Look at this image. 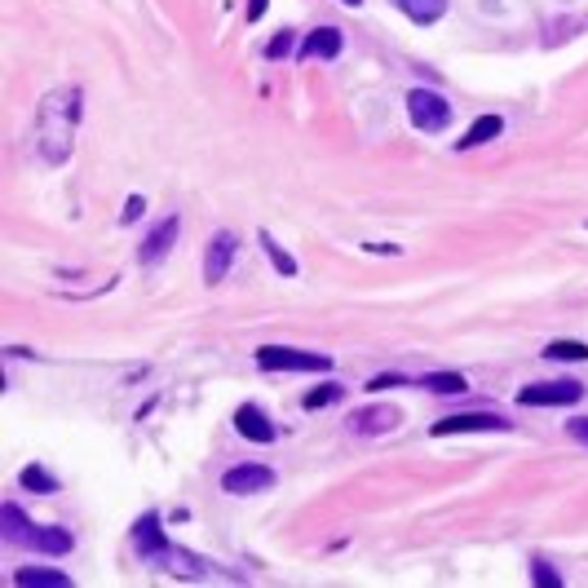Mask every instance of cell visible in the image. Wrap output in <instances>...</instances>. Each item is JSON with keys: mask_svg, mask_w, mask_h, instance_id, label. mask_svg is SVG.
Wrapping results in <instances>:
<instances>
[{"mask_svg": "<svg viewBox=\"0 0 588 588\" xmlns=\"http://www.w3.org/2000/svg\"><path fill=\"white\" fill-rule=\"evenodd\" d=\"M412 22H438L443 18V9H447V0H394Z\"/></svg>", "mask_w": 588, "mask_h": 588, "instance_id": "18", "label": "cell"}, {"mask_svg": "<svg viewBox=\"0 0 588 588\" xmlns=\"http://www.w3.org/2000/svg\"><path fill=\"white\" fill-rule=\"evenodd\" d=\"M18 482H22L27 491H49V495L58 491V478H49V473L40 470V465H27V470L18 473Z\"/></svg>", "mask_w": 588, "mask_h": 588, "instance_id": "22", "label": "cell"}, {"mask_svg": "<svg viewBox=\"0 0 588 588\" xmlns=\"http://www.w3.org/2000/svg\"><path fill=\"white\" fill-rule=\"evenodd\" d=\"M80 119V89H58L45 98L40 107V128H36V146L49 164H62L71 155V133Z\"/></svg>", "mask_w": 588, "mask_h": 588, "instance_id": "1", "label": "cell"}, {"mask_svg": "<svg viewBox=\"0 0 588 588\" xmlns=\"http://www.w3.org/2000/svg\"><path fill=\"white\" fill-rule=\"evenodd\" d=\"M531 576H535V584H544V588L562 584V580H558V571H549V562H535V567H531Z\"/></svg>", "mask_w": 588, "mask_h": 588, "instance_id": "25", "label": "cell"}, {"mask_svg": "<svg viewBox=\"0 0 588 588\" xmlns=\"http://www.w3.org/2000/svg\"><path fill=\"white\" fill-rule=\"evenodd\" d=\"M133 544L146 562H182V553H173L168 535L159 531V513H142L137 527H133Z\"/></svg>", "mask_w": 588, "mask_h": 588, "instance_id": "5", "label": "cell"}, {"mask_svg": "<svg viewBox=\"0 0 588 588\" xmlns=\"http://www.w3.org/2000/svg\"><path fill=\"white\" fill-rule=\"evenodd\" d=\"M142 213H146V200H142V195H133V200L124 204V213H119V222H124V226H133V222H137Z\"/></svg>", "mask_w": 588, "mask_h": 588, "instance_id": "24", "label": "cell"}, {"mask_svg": "<svg viewBox=\"0 0 588 588\" xmlns=\"http://www.w3.org/2000/svg\"><path fill=\"white\" fill-rule=\"evenodd\" d=\"M177 235H182V222H177V217H164V222H159L151 235L142 239V248H137V261H142V265H159V261L168 257V248L177 243Z\"/></svg>", "mask_w": 588, "mask_h": 588, "instance_id": "9", "label": "cell"}, {"mask_svg": "<svg viewBox=\"0 0 588 588\" xmlns=\"http://www.w3.org/2000/svg\"><path fill=\"white\" fill-rule=\"evenodd\" d=\"M504 133V119L500 116H478L470 124V133L461 137V151H473V146H482V142H495Z\"/></svg>", "mask_w": 588, "mask_h": 588, "instance_id": "15", "label": "cell"}, {"mask_svg": "<svg viewBox=\"0 0 588 588\" xmlns=\"http://www.w3.org/2000/svg\"><path fill=\"white\" fill-rule=\"evenodd\" d=\"M265 4H270V0H248V22H257V18L265 13Z\"/></svg>", "mask_w": 588, "mask_h": 588, "instance_id": "28", "label": "cell"}, {"mask_svg": "<svg viewBox=\"0 0 588 588\" xmlns=\"http://www.w3.org/2000/svg\"><path fill=\"white\" fill-rule=\"evenodd\" d=\"M584 398V385L580 380H535V385H527L522 394H518V403L522 407H576Z\"/></svg>", "mask_w": 588, "mask_h": 588, "instance_id": "4", "label": "cell"}, {"mask_svg": "<svg viewBox=\"0 0 588 588\" xmlns=\"http://www.w3.org/2000/svg\"><path fill=\"white\" fill-rule=\"evenodd\" d=\"M341 49H346V36H341V27H314V31L306 36V45H301V58L332 62Z\"/></svg>", "mask_w": 588, "mask_h": 588, "instance_id": "11", "label": "cell"}, {"mask_svg": "<svg viewBox=\"0 0 588 588\" xmlns=\"http://www.w3.org/2000/svg\"><path fill=\"white\" fill-rule=\"evenodd\" d=\"M341 394H346V389H341L337 380H328V385H319V389H310V394H306L301 403H306V412H319V407H328V403H337Z\"/></svg>", "mask_w": 588, "mask_h": 588, "instance_id": "21", "label": "cell"}, {"mask_svg": "<svg viewBox=\"0 0 588 588\" xmlns=\"http://www.w3.org/2000/svg\"><path fill=\"white\" fill-rule=\"evenodd\" d=\"M0 531H4L9 544H31V531H36V527L22 518L18 504H4V509H0Z\"/></svg>", "mask_w": 588, "mask_h": 588, "instance_id": "14", "label": "cell"}, {"mask_svg": "<svg viewBox=\"0 0 588 588\" xmlns=\"http://www.w3.org/2000/svg\"><path fill=\"white\" fill-rule=\"evenodd\" d=\"M567 434L580 443V447H588V416H576V421H567Z\"/></svg>", "mask_w": 588, "mask_h": 588, "instance_id": "26", "label": "cell"}, {"mask_svg": "<svg viewBox=\"0 0 588 588\" xmlns=\"http://www.w3.org/2000/svg\"><path fill=\"white\" fill-rule=\"evenodd\" d=\"M407 116H412V124H416L421 133H443L456 111H452V102H447L443 94H434V89H412V94H407Z\"/></svg>", "mask_w": 588, "mask_h": 588, "instance_id": "2", "label": "cell"}, {"mask_svg": "<svg viewBox=\"0 0 588 588\" xmlns=\"http://www.w3.org/2000/svg\"><path fill=\"white\" fill-rule=\"evenodd\" d=\"M239 252V239L235 231H217L208 239V252H204V283H222L231 274V261Z\"/></svg>", "mask_w": 588, "mask_h": 588, "instance_id": "7", "label": "cell"}, {"mask_svg": "<svg viewBox=\"0 0 588 588\" xmlns=\"http://www.w3.org/2000/svg\"><path fill=\"white\" fill-rule=\"evenodd\" d=\"M222 486H226V495H257V491L274 486V470H265V465H235V470L222 473Z\"/></svg>", "mask_w": 588, "mask_h": 588, "instance_id": "8", "label": "cell"}, {"mask_svg": "<svg viewBox=\"0 0 588 588\" xmlns=\"http://www.w3.org/2000/svg\"><path fill=\"white\" fill-rule=\"evenodd\" d=\"M13 584H22V588H67L71 584V576H62V571H45V567H22V571L13 576Z\"/></svg>", "mask_w": 588, "mask_h": 588, "instance_id": "16", "label": "cell"}, {"mask_svg": "<svg viewBox=\"0 0 588 588\" xmlns=\"http://www.w3.org/2000/svg\"><path fill=\"white\" fill-rule=\"evenodd\" d=\"M544 358H558V363H588V346L584 341H549Z\"/></svg>", "mask_w": 588, "mask_h": 588, "instance_id": "19", "label": "cell"}, {"mask_svg": "<svg viewBox=\"0 0 588 588\" xmlns=\"http://www.w3.org/2000/svg\"><path fill=\"white\" fill-rule=\"evenodd\" d=\"M398 421H403V416H398V407L376 403V407H358V412H354L350 429H354V434H367V438H372V434H394V429H398Z\"/></svg>", "mask_w": 588, "mask_h": 588, "instance_id": "10", "label": "cell"}, {"mask_svg": "<svg viewBox=\"0 0 588 588\" xmlns=\"http://www.w3.org/2000/svg\"><path fill=\"white\" fill-rule=\"evenodd\" d=\"M292 45H297V40H292V31H279V36L265 45V58H270V62H279V58H288V53H292Z\"/></svg>", "mask_w": 588, "mask_h": 588, "instance_id": "23", "label": "cell"}, {"mask_svg": "<svg viewBox=\"0 0 588 588\" xmlns=\"http://www.w3.org/2000/svg\"><path fill=\"white\" fill-rule=\"evenodd\" d=\"M421 385L434 389V394H465V389H470V380H465L461 372H425Z\"/></svg>", "mask_w": 588, "mask_h": 588, "instance_id": "17", "label": "cell"}, {"mask_svg": "<svg viewBox=\"0 0 588 588\" xmlns=\"http://www.w3.org/2000/svg\"><path fill=\"white\" fill-rule=\"evenodd\" d=\"M389 385H407V376H403V372H389V376H376L367 389H389Z\"/></svg>", "mask_w": 588, "mask_h": 588, "instance_id": "27", "label": "cell"}, {"mask_svg": "<svg viewBox=\"0 0 588 588\" xmlns=\"http://www.w3.org/2000/svg\"><path fill=\"white\" fill-rule=\"evenodd\" d=\"M235 429L243 438H252V443H274V438H279V429L270 425V416H265L261 407H252V403H243L235 412Z\"/></svg>", "mask_w": 588, "mask_h": 588, "instance_id": "12", "label": "cell"}, {"mask_svg": "<svg viewBox=\"0 0 588 588\" xmlns=\"http://www.w3.org/2000/svg\"><path fill=\"white\" fill-rule=\"evenodd\" d=\"M504 429H513V425L504 416H491V412H461V416H443L434 425L438 438H447V434H504Z\"/></svg>", "mask_w": 588, "mask_h": 588, "instance_id": "6", "label": "cell"}, {"mask_svg": "<svg viewBox=\"0 0 588 588\" xmlns=\"http://www.w3.org/2000/svg\"><path fill=\"white\" fill-rule=\"evenodd\" d=\"M261 248H265V257L274 261V270H279V274H288V279L297 274V261H292V257H288V252L274 243V235H270V231H261Z\"/></svg>", "mask_w": 588, "mask_h": 588, "instance_id": "20", "label": "cell"}, {"mask_svg": "<svg viewBox=\"0 0 588 588\" xmlns=\"http://www.w3.org/2000/svg\"><path fill=\"white\" fill-rule=\"evenodd\" d=\"M257 363L265 372H328L332 358L314 350H292V346H261L257 350Z\"/></svg>", "mask_w": 588, "mask_h": 588, "instance_id": "3", "label": "cell"}, {"mask_svg": "<svg viewBox=\"0 0 588 588\" xmlns=\"http://www.w3.org/2000/svg\"><path fill=\"white\" fill-rule=\"evenodd\" d=\"M27 549L49 553V558H62V553H71V549H76V535H71V531H62V527H36Z\"/></svg>", "mask_w": 588, "mask_h": 588, "instance_id": "13", "label": "cell"}, {"mask_svg": "<svg viewBox=\"0 0 588 588\" xmlns=\"http://www.w3.org/2000/svg\"><path fill=\"white\" fill-rule=\"evenodd\" d=\"M341 4H358V0H341Z\"/></svg>", "mask_w": 588, "mask_h": 588, "instance_id": "29", "label": "cell"}]
</instances>
